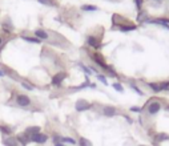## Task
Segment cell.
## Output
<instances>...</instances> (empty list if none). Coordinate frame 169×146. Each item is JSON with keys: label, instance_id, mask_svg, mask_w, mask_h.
Here are the masks:
<instances>
[{"label": "cell", "instance_id": "obj_10", "mask_svg": "<svg viewBox=\"0 0 169 146\" xmlns=\"http://www.w3.org/2000/svg\"><path fill=\"white\" fill-rule=\"evenodd\" d=\"M3 144H4L5 146H19V142H17V139L14 138V137L4 138V139H3Z\"/></svg>", "mask_w": 169, "mask_h": 146}, {"label": "cell", "instance_id": "obj_13", "mask_svg": "<svg viewBox=\"0 0 169 146\" xmlns=\"http://www.w3.org/2000/svg\"><path fill=\"white\" fill-rule=\"evenodd\" d=\"M148 85H149V88L152 89L153 92H156V93H158V92H161V91H162V89H161V84H157V82H149Z\"/></svg>", "mask_w": 169, "mask_h": 146}, {"label": "cell", "instance_id": "obj_4", "mask_svg": "<svg viewBox=\"0 0 169 146\" xmlns=\"http://www.w3.org/2000/svg\"><path fill=\"white\" fill-rule=\"evenodd\" d=\"M48 139L47 134H43V133H38V134L32 136L31 137V142H36V144H45Z\"/></svg>", "mask_w": 169, "mask_h": 146}, {"label": "cell", "instance_id": "obj_6", "mask_svg": "<svg viewBox=\"0 0 169 146\" xmlns=\"http://www.w3.org/2000/svg\"><path fill=\"white\" fill-rule=\"evenodd\" d=\"M39 132H40V128H39V126H31V128H27V129H26L24 134H26L27 137H28V138L31 139V137H32V136L38 134Z\"/></svg>", "mask_w": 169, "mask_h": 146}, {"label": "cell", "instance_id": "obj_23", "mask_svg": "<svg viewBox=\"0 0 169 146\" xmlns=\"http://www.w3.org/2000/svg\"><path fill=\"white\" fill-rule=\"evenodd\" d=\"M113 88H115L116 91H119V92H122V91H124V89H122V86L120 85V84H117V82L113 84Z\"/></svg>", "mask_w": 169, "mask_h": 146}, {"label": "cell", "instance_id": "obj_32", "mask_svg": "<svg viewBox=\"0 0 169 146\" xmlns=\"http://www.w3.org/2000/svg\"><path fill=\"white\" fill-rule=\"evenodd\" d=\"M140 146H145V145H140Z\"/></svg>", "mask_w": 169, "mask_h": 146}, {"label": "cell", "instance_id": "obj_22", "mask_svg": "<svg viewBox=\"0 0 169 146\" xmlns=\"http://www.w3.org/2000/svg\"><path fill=\"white\" fill-rule=\"evenodd\" d=\"M21 86H24V88H26L27 91H32V89H33V86H32V85H29V84H28V82H26V81L21 82Z\"/></svg>", "mask_w": 169, "mask_h": 146}, {"label": "cell", "instance_id": "obj_17", "mask_svg": "<svg viewBox=\"0 0 169 146\" xmlns=\"http://www.w3.org/2000/svg\"><path fill=\"white\" fill-rule=\"evenodd\" d=\"M38 1L41 3V4H44V5H55L53 0H38Z\"/></svg>", "mask_w": 169, "mask_h": 146}, {"label": "cell", "instance_id": "obj_7", "mask_svg": "<svg viewBox=\"0 0 169 146\" xmlns=\"http://www.w3.org/2000/svg\"><path fill=\"white\" fill-rule=\"evenodd\" d=\"M116 113H117V110H116L115 106H105L103 109V114L107 117H113L116 116Z\"/></svg>", "mask_w": 169, "mask_h": 146}, {"label": "cell", "instance_id": "obj_18", "mask_svg": "<svg viewBox=\"0 0 169 146\" xmlns=\"http://www.w3.org/2000/svg\"><path fill=\"white\" fill-rule=\"evenodd\" d=\"M80 146H92V144L88 139H85V138H80Z\"/></svg>", "mask_w": 169, "mask_h": 146}, {"label": "cell", "instance_id": "obj_19", "mask_svg": "<svg viewBox=\"0 0 169 146\" xmlns=\"http://www.w3.org/2000/svg\"><path fill=\"white\" fill-rule=\"evenodd\" d=\"M23 39H24V40H27V41H29V43H40V40H39V39H35V37L23 36Z\"/></svg>", "mask_w": 169, "mask_h": 146}, {"label": "cell", "instance_id": "obj_8", "mask_svg": "<svg viewBox=\"0 0 169 146\" xmlns=\"http://www.w3.org/2000/svg\"><path fill=\"white\" fill-rule=\"evenodd\" d=\"M169 139V136L165 134V133H158V134H156L155 137H153V142L155 144H160V142H164Z\"/></svg>", "mask_w": 169, "mask_h": 146}, {"label": "cell", "instance_id": "obj_15", "mask_svg": "<svg viewBox=\"0 0 169 146\" xmlns=\"http://www.w3.org/2000/svg\"><path fill=\"white\" fill-rule=\"evenodd\" d=\"M0 132L4 133V134H11V133H12V129L8 128V126H0Z\"/></svg>", "mask_w": 169, "mask_h": 146}, {"label": "cell", "instance_id": "obj_27", "mask_svg": "<svg viewBox=\"0 0 169 146\" xmlns=\"http://www.w3.org/2000/svg\"><path fill=\"white\" fill-rule=\"evenodd\" d=\"M132 88H133V89H134V91H136L137 93H139V94H140V96H141V94H143V92H141V91H140V89H139V88H137V86H136V85H132Z\"/></svg>", "mask_w": 169, "mask_h": 146}, {"label": "cell", "instance_id": "obj_20", "mask_svg": "<svg viewBox=\"0 0 169 146\" xmlns=\"http://www.w3.org/2000/svg\"><path fill=\"white\" fill-rule=\"evenodd\" d=\"M83 9L84 11H97V7H95V5H83Z\"/></svg>", "mask_w": 169, "mask_h": 146}, {"label": "cell", "instance_id": "obj_21", "mask_svg": "<svg viewBox=\"0 0 169 146\" xmlns=\"http://www.w3.org/2000/svg\"><path fill=\"white\" fill-rule=\"evenodd\" d=\"M120 29L121 31H133V29H136V25H128V27H120Z\"/></svg>", "mask_w": 169, "mask_h": 146}, {"label": "cell", "instance_id": "obj_31", "mask_svg": "<svg viewBox=\"0 0 169 146\" xmlns=\"http://www.w3.org/2000/svg\"><path fill=\"white\" fill-rule=\"evenodd\" d=\"M167 109H168V110H169V106H167Z\"/></svg>", "mask_w": 169, "mask_h": 146}, {"label": "cell", "instance_id": "obj_30", "mask_svg": "<svg viewBox=\"0 0 169 146\" xmlns=\"http://www.w3.org/2000/svg\"><path fill=\"white\" fill-rule=\"evenodd\" d=\"M55 146H65V145H60V144H56Z\"/></svg>", "mask_w": 169, "mask_h": 146}, {"label": "cell", "instance_id": "obj_16", "mask_svg": "<svg viewBox=\"0 0 169 146\" xmlns=\"http://www.w3.org/2000/svg\"><path fill=\"white\" fill-rule=\"evenodd\" d=\"M61 141H63V142H67V144H69V145H75V144H76L75 139H72V138H69V137H64V138H61Z\"/></svg>", "mask_w": 169, "mask_h": 146}, {"label": "cell", "instance_id": "obj_5", "mask_svg": "<svg viewBox=\"0 0 169 146\" xmlns=\"http://www.w3.org/2000/svg\"><path fill=\"white\" fill-rule=\"evenodd\" d=\"M75 106H76V110H77V112H83V110L89 109L91 104H89V102H87L85 100H79L77 102H76Z\"/></svg>", "mask_w": 169, "mask_h": 146}, {"label": "cell", "instance_id": "obj_26", "mask_svg": "<svg viewBox=\"0 0 169 146\" xmlns=\"http://www.w3.org/2000/svg\"><path fill=\"white\" fill-rule=\"evenodd\" d=\"M132 112H136V113H139V112H141V108H137V106H132L131 108Z\"/></svg>", "mask_w": 169, "mask_h": 146}, {"label": "cell", "instance_id": "obj_24", "mask_svg": "<svg viewBox=\"0 0 169 146\" xmlns=\"http://www.w3.org/2000/svg\"><path fill=\"white\" fill-rule=\"evenodd\" d=\"M134 1H136L137 9H141V7H143V0H134Z\"/></svg>", "mask_w": 169, "mask_h": 146}, {"label": "cell", "instance_id": "obj_2", "mask_svg": "<svg viewBox=\"0 0 169 146\" xmlns=\"http://www.w3.org/2000/svg\"><path fill=\"white\" fill-rule=\"evenodd\" d=\"M92 60H93L97 65L103 67V69H104V70H108V72H109L110 74H116V73H115V70H113L112 68L108 67V65L105 64V61H104V57H103V56H100V55H92Z\"/></svg>", "mask_w": 169, "mask_h": 146}, {"label": "cell", "instance_id": "obj_3", "mask_svg": "<svg viewBox=\"0 0 169 146\" xmlns=\"http://www.w3.org/2000/svg\"><path fill=\"white\" fill-rule=\"evenodd\" d=\"M16 102H17V105L21 108H27V106H29L31 105V98L28 97V96H26V94H19L16 97Z\"/></svg>", "mask_w": 169, "mask_h": 146}, {"label": "cell", "instance_id": "obj_29", "mask_svg": "<svg viewBox=\"0 0 169 146\" xmlns=\"http://www.w3.org/2000/svg\"><path fill=\"white\" fill-rule=\"evenodd\" d=\"M4 74H5V73L3 72V70H0V76H4Z\"/></svg>", "mask_w": 169, "mask_h": 146}, {"label": "cell", "instance_id": "obj_11", "mask_svg": "<svg viewBox=\"0 0 169 146\" xmlns=\"http://www.w3.org/2000/svg\"><path fill=\"white\" fill-rule=\"evenodd\" d=\"M16 139H17V142H20V144L23 145V146H26L27 144H28V142H31V139H29L28 137H27V136L24 134V133H23V134H19V136H17Z\"/></svg>", "mask_w": 169, "mask_h": 146}, {"label": "cell", "instance_id": "obj_9", "mask_svg": "<svg viewBox=\"0 0 169 146\" xmlns=\"http://www.w3.org/2000/svg\"><path fill=\"white\" fill-rule=\"evenodd\" d=\"M64 77H65V74L64 73H57L53 76V79H52V85H60L61 81L64 80Z\"/></svg>", "mask_w": 169, "mask_h": 146}, {"label": "cell", "instance_id": "obj_12", "mask_svg": "<svg viewBox=\"0 0 169 146\" xmlns=\"http://www.w3.org/2000/svg\"><path fill=\"white\" fill-rule=\"evenodd\" d=\"M35 35L38 36L39 39H43V40H47L48 37H50V36H48V33L45 32V31H43V29H36L35 31Z\"/></svg>", "mask_w": 169, "mask_h": 146}, {"label": "cell", "instance_id": "obj_28", "mask_svg": "<svg viewBox=\"0 0 169 146\" xmlns=\"http://www.w3.org/2000/svg\"><path fill=\"white\" fill-rule=\"evenodd\" d=\"M3 43H4V40H3V37H2V36H0V46L3 45Z\"/></svg>", "mask_w": 169, "mask_h": 146}, {"label": "cell", "instance_id": "obj_14", "mask_svg": "<svg viewBox=\"0 0 169 146\" xmlns=\"http://www.w3.org/2000/svg\"><path fill=\"white\" fill-rule=\"evenodd\" d=\"M88 44H89L91 46H93V48H100V44H99V41H97L96 39H95L93 36H89L88 37Z\"/></svg>", "mask_w": 169, "mask_h": 146}, {"label": "cell", "instance_id": "obj_1", "mask_svg": "<svg viewBox=\"0 0 169 146\" xmlns=\"http://www.w3.org/2000/svg\"><path fill=\"white\" fill-rule=\"evenodd\" d=\"M161 108H162V105L158 100H152L146 105V113H148L149 116H155V114H157L158 112L161 110Z\"/></svg>", "mask_w": 169, "mask_h": 146}, {"label": "cell", "instance_id": "obj_25", "mask_svg": "<svg viewBox=\"0 0 169 146\" xmlns=\"http://www.w3.org/2000/svg\"><path fill=\"white\" fill-rule=\"evenodd\" d=\"M99 80H100V81L103 82V84H105V85H108V81H107V79H105V77H104V76H101V74H100V76H99Z\"/></svg>", "mask_w": 169, "mask_h": 146}]
</instances>
